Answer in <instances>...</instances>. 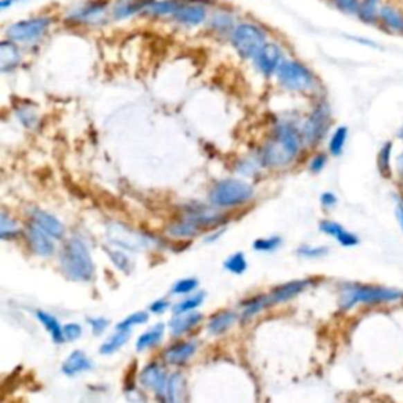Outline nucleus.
<instances>
[{
    "label": "nucleus",
    "instance_id": "f03ea898",
    "mask_svg": "<svg viewBox=\"0 0 403 403\" xmlns=\"http://www.w3.org/2000/svg\"><path fill=\"white\" fill-rule=\"evenodd\" d=\"M403 301V292L399 289H389L383 285H368L347 282L339 290V306L342 310H350L358 304L367 306H379V304H395Z\"/></svg>",
    "mask_w": 403,
    "mask_h": 403
},
{
    "label": "nucleus",
    "instance_id": "58836bf2",
    "mask_svg": "<svg viewBox=\"0 0 403 403\" xmlns=\"http://www.w3.org/2000/svg\"><path fill=\"white\" fill-rule=\"evenodd\" d=\"M262 165H263L262 158H260V154H258V158H254V159L247 158L244 161H241V163L238 164V172L243 175L252 177V175L257 174L258 169H260Z\"/></svg>",
    "mask_w": 403,
    "mask_h": 403
},
{
    "label": "nucleus",
    "instance_id": "2eb2a0df",
    "mask_svg": "<svg viewBox=\"0 0 403 403\" xmlns=\"http://www.w3.org/2000/svg\"><path fill=\"white\" fill-rule=\"evenodd\" d=\"M310 284H312V280L310 279H301V280H292L279 287H274V289L267 295L268 307L274 306V304L287 303V301H290V299L296 298L299 293H303L307 287H310Z\"/></svg>",
    "mask_w": 403,
    "mask_h": 403
},
{
    "label": "nucleus",
    "instance_id": "4468645a",
    "mask_svg": "<svg viewBox=\"0 0 403 403\" xmlns=\"http://www.w3.org/2000/svg\"><path fill=\"white\" fill-rule=\"evenodd\" d=\"M167 382H169V377H167L165 368L158 362H152L141 372V383L143 388L152 389L161 402L164 399Z\"/></svg>",
    "mask_w": 403,
    "mask_h": 403
},
{
    "label": "nucleus",
    "instance_id": "9b49d317",
    "mask_svg": "<svg viewBox=\"0 0 403 403\" xmlns=\"http://www.w3.org/2000/svg\"><path fill=\"white\" fill-rule=\"evenodd\" d=\"M282 62H284V51L278 43L268 42L256 57L254 65L265 78H271L276 76Z\"/></svg>",
    "mask_w": 403,
    "mask_h": 403
},
{
    "label": "nucleus",
    "instance_id": "423d86ee",
    "mask_svg": "<svg viewBox=\"0 0 403 403\" xmlns=\"http://www.w3.org/2000/svg\"><path fill=\"white\" fill-rule=\"evenodd\" d=\"M276 79L282 89L289 91H312L315 87V78L306 65L298 60H284L276 71Z\"/></svg>",
    "mask_w": 403,
    "mask_h": 403
},
{
    "label": "nucleus",
    "instance_id": "2f4dec72",
    "mask_svg": "<svg viewBox=\"0 0 403 403\" xmlns=\"http://www.w3.org/2000/svg\"><path fill=\"white\" fill-rule=\"evenodd\" d=\"M19 227L15 220H11L7 211H2L0 215V238L2 240H11L16 238L19 235Z\"/></svg>",
    "mask_w": 403,
    "mask_h": 403
},
{
    "label": "nucleus",
    "instance_id": "a19ab883",
    "mask_svg": "<svg viewBox=\"0 0 403 403\" xmlns=\"http://www.w3.org/2000/svg\"><path fill=\"white\" fill-rule=\"evenodd\" d=\"M282 244L280 237H269V238H260L254 243V249L258 252H271L276 251Z\"/></svg>",
    "mask_w": 403,
    "mask_h": 403
},
{
    "label": "nucleus",
    "instance_id": "39448f33",
    "mask_svg": "<svg viewBox=\"0 0 403 403\" xmlns=\"http://www.w3.org/2000/svg\"><path fill=\"white\" fill-rule=\"evenodd\" d=\"M254 197V188L238 178H227L216 183L210 192V202L217 208H233Z\"/></svg>",
    "mask_w": 403,
    "mask_h": 403
},
{
    "label": "nucleus",
    "instance_id": "4c0bfd02",
    "mask_svg": "<svg viewBox=\"0 0 403 403\" xmlns=\"http://www.w3.org/2000/svg\"><path fill=\"white\" fill-rule=\"evenodd\" d=\"M199 287V280L197 279H180L177 280L174 285H172V293L174 295H189V293H192L195 289Z\"/></svg>",
    "mask_w": 403,
    "mask_h": 403
},
{
    "label": "nucleus",
    "instance_id": "f257e3e1",
    "mask_svg": "<svg viewBox=\"0 0 403 403\" xmlns=\"http://www.w3.org/2000/svg\"><path fill=\"white\" fill-rule=\"evenodd\" d=\"M303 142L301 129L289 120H280L276 123L271 137L260 152L263 165L271 167V169H282V167L290 165L301 152Z\"/></svg>",
    "mask_w": 403,
    "mask_h": 403
},
{
    "label": "nucleus",
    "instance_id": "393cba45",
    "mask_svg": "<svg viewBox=\"0 0 403 403\" xmlns=\"http://www.w3.org/2000/svg\"><path fill=\"white\" fill-rule=\"evenodd\" d=\"M164 331H165V326L163 323H158L150 328V330H147L145 332H142L136 342V350L143 351L147 348L156 347V345L163 341Z\"/></svg>",
    "mask_w": 403,
    "mask_h": 403
},
{
    "label": "nucleus",
    "instance_id": "de8ad7c7",
    "mask_svg": "<svg viewBox=\"0 0 403 403\" xmlns=\"http://www.w3.org/2000/svg\"><path fill=\"white\" fill-rule=\"evenodd\" d=\"M87 321L91 328V332H93L95 336H101V334L105 332L109 326L107 319H89Z\"/></svg>",
    "mask_w": 403,
    "mask_h": 403
},
{
    "label": "nucleus",
    "instance_id": "7c9ffc66",
    "mask_svg": "<svg viewBox=\"0 0 403 403\" xmlns=\"http://www.w3.org/2000/svg\"><path fill=\"white\" fill-rule=\"evenodd\" d=\"M205 299V293H195V295H191L188 298H184L183 301H180L174 306V315H181V314H188V312H194L195 309L202 306Z\"/></svg>",
    "mask_w": 403,
    "mask_h": 403
},
{
    "label": "nucleus",
    "instance_id": "1a4fd4ad",
    "mask_svg": "<svg viewBox=\"0 0 403 403\" xmlns=\"http://www.w3.org/2000/svg\"><path fill=\"white\" fill-rule=\"evenodd\" d=\"M109 13H111V10H109L107 0H90V2H85L79 5L78 8L71 10L68 13V19L74 24L100 26L105 24Z\"/></svg>",
    "mask_w": 403,
    "mask_h": 403
},
{
    "label": "nucleus",
    "instance_id": "a18cd8bd",
    "mask_svg": "<svg viewBox=\"0 0 403 403\" xmlns=\"http://www.w3.org/2000/svg\"><path fill=\"white\" fill-rule=\"evenodd\" d=\"M326 163H328L326 154L319 153V154H315V156L312 159H310L309 169H310V172H314V174H320V172L325 169Z\"/></svg>",
    "mask_w": 403,
    "mask_h": 403
},
{
    "label": "nucleus",
    "instance_id": "5fc2aeb1",
    "mask_svg": "<svg viewBox=\"0 0 403 403\" xmlns=\"http://www.w3.org/2000/svg\"><path fill=\"white\" fill-rule=\"evenodd\" d=\"M400 200H402V202H403V197H400Z\"/></svg>",
    "mask_w": 403,
    "mask_h": 403
},
{
    "label": "nucleus",
    "instance_id": "09e8293b",
    "mask_svg": "<svg viewBox=\"0 0 403 403\" xmlns=\"http://www.w3.org/2000/svg\"><path fill=\"white\" fill-rule=\"evenodd\" d=\"M169 307H170L169 299L161 298V299H156V301H153L152 304H150V312L159 315V314H164Z\"/></svg>",
    "mask_w": 403,
    "mask_h": 403
},
{
    "label": "nucleus",
    "instance_id": "20e7f679",
    "mask_svg": "<svg viewBox=\"0 0 403 403\" xmlns=\"http://www.w3.org/2000/svg\"><path fill=\"white\" fill-rule=\"evenodd\" d=\"M230 43L240 57L254 62L263 46L268 43V35L254 22H241L230 33Z\"/></svg>",
    "mask_w": 403,
    "mask_h": 403
},
{
    "label": "nucleus",
    "instance_id": "79ce46f5",
    "mask_svg": "<svg viewBox=\"0 0 403 403\" xmlns=\"http://www.w3.org/2000/svg\"><path fill=\"white\" fill-rule=\"evenodd\" d=\"M320 230L325 235H330V237L337 238L339 235L343 232V227L339 222H334V221H321L320 222Z\"/></svg>",
    "mask_w": 403,
    "mask_h": 403
},
{
    "label": "nucleus",
    "instance_id": "603ef678",
    "mask_svg": "<svg viewBox=\"0 0 403 403\" xmlns=\"http://www.w3.org/2000/svg\"><path fill=\"white\" fill-rule=\"evenodd\" d=\"M10 5H13V0H0V8L7 10Z\"/></svg>",
    "mask_w": 403,
    "mask_h": 403
},
{
    "label": "nucleus",
    "instance_id": "49530a36",
    "mask_svg": "<svg viewBox=\"0 0 403 403\" xmlns=\"http://www.w3.org/2000/svg\"><path fill=\"white\" fill-rule=\"evenodd\" d=\"M389 158H391V147L388 145L383 148L382 154H379V170L384 177L391 175V164H389Z\"/></svg>",
    "mask_w": 403,
    "mask_h": 403
},
{
    "label": "nucleus",
    "instance_id": "b1692460",
    "mask_svg": "<svg viewBox=\"0 0 403 403\" xmlns=\"http://www.w3.org/2000/svg\"><path fill=\"white\" fill-rule=\"evenodd\" d=\"M183 0H154L145 10L147 16L152 18H172L177 13V10L180 8Z\"/></svg>",
    "mask_w": 403,
    "mask_h": 403
},
{
    "label": "nucleus",
    "instance_id": "7ed1b4c3",
    "mask_svg": "<svg viewBox=\"0 0 403 403\" xmlns=\"http://www.w3.org/2000/svg\"><path fill=\"white\" fill-rule=\"evenodd\" d=\"M60 268L68 279L76 282H90L95 276V263L90 249L80 237L66 240L60 251Z\"/></svg>",
    "mask_w": 403,
    "mask_h": 403
},
{
    "label": "nucleus",
    "instance_id": "0eeeda50",
    "mask_svg": "<svg viewBox=\"0 0 403 403\" xmlns=\"http://www.w3.org/2000/svg\"><path fill=\"white\" fill-rule=\"evenodd\" d=\"M51 26H53V19L48 18V16H37V18L22 19L11 24L5 32V35L11 42L30 46L43 39Z\"/></svg>",
    "mask_w": 403,
    "mask_h": 403
},
{
    "label": "nucleus",
    "instance_id": "9d476101",
    "mask_svg": "<svg viewBox=\"0 0 403 403\" xmlns=\"http://www.w3.org/2000/svg\"><path fill=\"white\" fill-rule=\"evenodd\" d=\"M328 111L323 106H316L312 114L306 118L303 125V139L310 147H315L320 143L326 134V129L330 128V118H328Z\"/></svg>",
    "mask_w": 403,
    "mask_h": 403
},
{
    "label": "nucleus",
    "instance_id": "bb28decb",
    "mask_svg": "<svg viewBox=\"0 0 403 403\" xmlns=\"http://www.w3.org/2000/svg\"><path fill=\"white\" fill-rule=\"evenodd\" d=\"M35 315H37V319H38L39 323L44 326V330L48 331L51 339H53L55 343L65 342V336H63V328L60 326L59 320H57L54 315H51L48 312H43V310H37Z\"/></svg>",
    "mask_w": 403,
    "mask_h": 403
},
{
    "label": "nucleus",
    "instance_id": "6ab92c4d",
    "mask_svg": "<svg viewBox=\"0 0 403 403\" xmlns=\"http://www.w3.org/2000/svg\"><path fill=\"white\" fill-rule=\"evenodd\" d=\"M22 54L18 43L11 42V39H3L0 43V70L2 73L13 71L21 63Z\"/></svg>",
    "mask_w": 403,
    "mask_h": 403
},
{
    "label": "nucleus",
    "instance_id": "aec40b11",
    "mask_svg": "<svg viewBox=\"0 0 403 403\" xmlns=\"http://www.w3.org/2000/svg\"><path fill=\"white\" fill-rule=\"evenodd\" d=\"M93 368V362L90 361V358L84 351L76 350L68 356L66 361L62 364V372L65 373L66 377H76L79 373L89 372Z\"/></svg>",
    "mask_w": 403,
    "mask_h": 403
},
{
    "label": "nucleus",
    "instance_id": "e433bc0d",
    "mask_svg": "<svg viewBox=\"0 0 403 403\" xmlns=\"http://www.w3.org/2000/svg\"><path fill=\"white\" fill-rule=\"evenodd\" d=\"M147 321H148V314L141 310V312H134L129 316H126V319L120 321L115 328H117V330H132L134 326L143 325V323H147Z\"/></svg>",
    "mask_w": 403,
    "mask_h": 403
},
{
    "label": "nucleus",
    "instance_id": "3c124183",
    "mask_svg": "<svg viewBox=\"0 0 403 403\" xmlns=\"http://www.w3.org/2000/svg\"><path fill=\"white\" fill-rule=\"evenodd\" d=\"M395 215H397V221H399L400 227L403 229V202L402 200H399V204H397Z\"/></svg>",
    "mask_w": 403,
    "mask_h": 403
},
{
    "label": "nucleus",
    "instance_id": "412c9836",
    "mask_svg": "<svg viewBox=\"0 0 403 403\" xmlns=\"http://www.w3.org/2000/svg\"><path fill=\"white\" fill-rule=\"evenodd\" d=\"M184 400H186V382L180 372H175L167 382L163 403H184Z\"/></svg>",
    "mask_w": 403,
    "mask_h": 403
},
{
    "label": "nucleus",
    "instance_id": "f3484780",
    "mask_svg": "<svg viewBox=\"0 0 403 403\" xmlns=\"http://www.w3.org/2000/svg\"><path fill=\"white\" fill-rule=\"evenodd\" d=\"M197 351V342L195 341H184L170 345L164 351V361L170 366H183L192 358Z\"/></svg>",
    "mask_w": 403,
    "mask_h": 403
},
{
    "label": "nucleus",
    "instance_id": "72a5a7b5",
    "mask_svg": "<svg viewBox=\"0 0 403 403\" xmlns=\"http://www.w3.org/2000/svg\"><path fill=\"white\" fill-rule=\"evenodd\" d=\"M224 268L232 274H243L247 269V262L243 252H235L224 262Z\"/></svg>",
    "mask_w": 403,
    "mask_h": 403
},
{
    "label": "nucleus",
    "instance_id": "864d4df0",
    "mask_svg": "<svg viewBox=\"0 0 403 403\" xmlns=\"http://www.w3.org/2000/svg\"><path fill=\"white\" fill-rule=\"evenodd\" d=\"M13 2H18V0H13Z\"/></svg>",
    "mask_w": 403,
    "mask_h": 403
},
{
    "label": "nucleus",
    "instance_id": "cd10ccee",
    "mask_svg": "<svg viewBox=\"0 0 403 403\" xmlns=\"http://www.w3.org/2000/svg\"><path fill=\"white\" fill-rule=\"evenodd\" d=\"M268 309V303H267V295H258L256 298H251L241 304V315L240 319L247 323V321L254 319L257 314H260L262 310Z\"/></svg>",
    "mask_w": 403,
    "mask_h": 403
},
{
    "label": "nucleus",
    "instance_id": "37998d69",
    "mask_svg": "<svg viewBox=\"0 0 403 403\" xmlns=\"http://www.w3.org/2000/svg\"><path fill=\"white\" fill-rule=\"evenodd\" d=\"M63 336H65V341L73 342L78 341V339L82 336V328L78 323H66L63 325Z\"/></svg>",
    "mask_w": 403,
    "mask_h": 403
},
{
    "label": "nucleus",
    "instance_id": "a878e982",
    "mask_svg": "<svg viewBox=\"0 0 403 403\" xmlns=\"http://www.w3.org/2000/svg\"><path fill=\"white\" fill-rule=\"evenodd\" d=\"M15 115H16V118H18L21 122V125L27 129L37 128L38 123H39V115H38L37 107L28 101L21 102V105L16 106Z\"/></svg>",
    "mask_w": 403,
    "mask_h": 403
},
{
    "label": "nucleus",
    "instance_id": "c03bdc74",
    "mask_svg": "<svg viewBox=\"0 0 403 403\" xmlns=\"http://www.w3.org/2000/svg\"><path fill=\"white\" fill-rule=\"evenodd\" d=\"M339 243H341L343 247H353V246H358L359 244V238L356 237L353 232H348V230L343 229V232L339 235L336 238Z\"/></svg>",
    "mask_w": 403,
    "mask_h": 403
},
{
    "label": "nucleus",
    "instance_id": "4be33fe9",
    "mask_svg": "<svg viewBox=\"0 0 403 403\" xmlns=\"http://www.w3.org/2000/svg\"><path fill=\"white\" fill-rule=\"evenodd\" d=\"M202 319V314L199 312H188V314H181V315H174V319L170 320L169 323V330H170V336L172 337H180L184 332L191 331L192 328L197 326Z\"/></svg>",
    "mask_w": 403,
    "mask_h": 403
},
{
    "label": "nucleus",
    "instance_id": "f8f14e48",
    "mask_svg": "<svg viewBox=\"0 0 403 403\" xmlns=\"http://www.w3.org/2000/svg\"><path fill=\"white\" fill-rule=\"evenodd\" d=\"M208 18V10L206 5L199 2V0H183L180 8L177 10V13L172 16L177 24L186 26V27H195L204 24Z\"/></svg>",
    "mask_w": 403,
    "mask_h": 403
},
{
    "label": "nucleus",
    "instance_id": "c756f323",
    "mask_svg": "<svg viewBox=\"0 0 403 403\" xmlns=\"http://www.w3.org/2000/svg\"><path fill=\"white\" fill-rule=\"evenodd\" d=\"M131 330H117V332L107 339V341L100 347L101 355H112L118 351L123 345L129 341Z\"/></svg>",
    "mask_w": 403,
    "mask_h": 403
},
{
    "label": "nucleus",
    "instance_id": "5701e85b",
    "mask_svg": "<svg viewBox=\"0 0 403 403\" xmlns=\"http://www.w3.org/2000/svg\"><path fill=\"white\" fill-rule=\"evenodd\" d=\"M235 321H237V314L232 312V310H222V312H217L211 316L206 330L211 336H221L235 325Z\"/></svg>",
    "mask_w": 403,
    "mask_h": 403
},
{
    "label": "nucleus",
    "instance_id": "a211bd4d",
    "mask_svg": "<svg viewBox=\"0 0 403 403\" xmlns=\"http://www.w3.org/2000/svg\"><path fill=\"white\" fill-rule=\"evenodd\" d=\"M154 0H115L111 7V16L115 21L131 18L137 13H145V10Z\"/></svg>",
    "mask_w": 403,
    "mask_h": 403
},
{
    "label": "nucleus",
    "instance_id": "dca6fc26",
    "mask_svg": "<svg viewBox=\"0 0 403 403\" xmlns=\"http://www.w3.org/2000/svg\"><path fill=\"white\" fill-rule=\"evenodd\" d=\"M30 221L33 224H37L39 229H43L46 233L51 235L54 240H62L65 237V232L66 229L63 224L57 220L54 215H51L48 211H43V210H32L30 213Z\"/></svg>",
    "mask_w": 403,
    "mask_h": 403
},
{
    "label": "nucleus",
    "instance_id": "c85d7f7f",
    "mask_svg": "<svg viewBox=\"0 0 403 403\" xmlns=\"http://www.w3.org/2000/svg\"><path fill=\"white\" fill-rule=\"evenodd\" d=\"M199 232H200V229L195 226V222H192L189 217H183L181 221L172 224L169 230H167V233H169L172 238H178V240L192 238L195 237V235H199Z\"/></svg>",
    "mask_w": 403,
    "mask_h": 403
},
{
    "label": "nucleus",
    "instance_id": "6e6552de",
    "mask_svg": "<svg viewBox=\"0 0 403 403\" xmlns=\"http://www.w3.org/2000/svg\"><path fill=\"white\" fill-rule=\"evenodd\" d=\"M107 238L114 246L128 251H143L150 247V237L137 230H132L125 224H111L107 229Z\"/></svg>",
    "mask_w": 403,
    "mask_h": 403
},
{
    "label": "nucleus",
    "instance_id": "ea45409f",
    "mask_svg": "<svg viewBox=\"0 0 403 403\" xmlns=\"http://www.w3.org/2000/svg\"><path fill=\"white\" fill-rule=\"evenodd\" d=\"M330 249L325 246H301L296 251V254L303 258H321L325 257Z\"/></svg>",
    "mask_w": 403,
    "mask_h": 403
},
{
    "label": "nucleus",
    "instance_id": "473e14b6",
    "mask_svg": "<svg viewBox=\"0 0 403 403\" xmlns=\"http://www.w3.org/2000/svg\"><path fill=\"white\" fill-rule=\"evenodd\" d=\"M210 24L216 32H230L232 33L233 28L237 27V26H233V18L227 13V11H216V13L211 16Z\"/></svg>",
    "mask_w": 403,
    "mask_h": 403
},
{
    "label": "nucleus",
    "instance_id": "c9c22d12",
    "mask_svg": "<svg viewBox=\"0 0 403 403\" xmlns=\"http://www.w3.org/2000/svg\"><path fill=\"white\" fill-rule=\"evenodd\" d=\"M345 142H347V128H337L334 132L331 141H330V153L332 156H341L345 147Z\"/></svg>",
    "mask_w": 403,
    "mask_h": 403
},
{
    "label": "nucleus",
    "instance_id": "8fccbe9b",
    "mask_svg": "<svg viewBox=\"0 0 403 403\" xmlns=\"http://www.w3.org/2000/svg\"><path fill=\"white\" fill-rule=\"evenodd\" d=\"M320 202L325 208H332V206L337 205V197H336V194H332V192H323L320 197Z\"/></svg>",
    "mask_w": 403,
    "mask_h": 403
},
{
    "label": "nucleus",
    "instance_id": "f704fd0d",
    "mask_svg": "<svg viewBox=\"0 0 403 403\" xmlns=\"http://www.w3.org/2000/svg\"><path fill=\"white\" fill-rule=\"evenodd\" d=\"M109 258H111V262L117 267L120 271L123 273H131L132 271V260L131 258L125 254L123 251H115V249H106Z\"/></svg>",
    "mask_w": 403,
    "mask_h": 403
},
{
    "label": "nucleus",
    "instance_id": "ddd939ff",
    "mask_svg": "<svg viewBox=\"0 0 403 403\" xmlns=\"http://www.w3.org/2000/svg\"><path fill=\"white\" fill-rule=\"evenodd\" d=\"M26 237L28 241L30 249L35 252L39 257H51L55 252V243L54 238L44 232L43 229H39L37 224L32 221L27 224L26 227Z\"/></svg>",
    "mask_w": 403,
    "mask_h": 403
}]
</instances>
